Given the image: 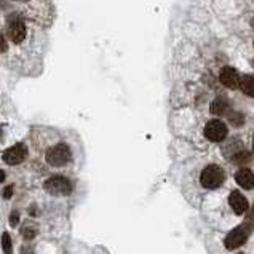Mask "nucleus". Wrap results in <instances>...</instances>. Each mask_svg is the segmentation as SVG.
Segmentation results:
<instances>
[{"mask_svg": "<svg viewBox=\"0 0 254 254\" xmlns=\"http://www.w3.org/2000/svg\"><path fill=\"white\" fill-rule=\"evenodd\" d=\"M43 189L53 197H66L72 194L74 186L66 176H51L43 182Z\"/></svg>", "mask_w": 254, "mask_h": 254, "instance_id": "1", "label": "nucleus"}, {"mask_svg": "<svg viewBox=\"0 0 254 254\" xmlns=\"http://www.w3.org/2000/svg\"><path fill=\"white\" fill-rule=\"evenodd\" d=\"M205 136L213 142H220L227 136V126L220 120H211L205 126Z\"/></svg>", "mask_w": 254, "mask_h": 254, "instance_id": "6", "label": "nucleus"}, {"mask_svg": "<svg viewBox=\"0 0 254 254\" xmlns=\"http://www.w3.org/2000/svg\"><path fill=\"white\" fill-rule=\"evenodd\" d=\"M45 160L50 167H54V168L66 167V165L72 160V152H70L68 144H56L47 151Z\"/></svg>", "mask_w": 254, "mask_h": 254, "instance_id": "2", "label": "nucleus"}, {"mask_svg": "<svg viewBox=\"0 0 254 254\" xmlns=\"http://www.w3.org/2000/svg\"><path fill=\"white\" fill-rule=\"evenodd\" d=\"M13 195V186H8L3 189V198H12Z\"/></svg>", "mask_w": 254, "mask_h": 254, "instance_id": "20", "label": "nucleus"}, {"mask_svg": "<svg viewBox=\"0 0 254 254\" xmlns=\"http://www.w3.org/2000/svg\"><path fill=\"white\" fill-rule=\"evenodd\" d=\"M234 162L235 163H246V162H250V153H248L246 151H243V149H240L238 152L234 153Z\"/></svg>", "mask_w": 254, "mask_h": 254, "instance_id": "15", "label": "nucleus"}, {"mask_svg": "<svg viewBox=\"0 0 254 254\" xmlns=\"http://www.w3.org/2000/svg\"><path fill=\"white\" fill-rule=\"evenodd\" d=\"M2 250H3V254H13L12 237H10L7 232L2 234Z\"/></svg>", "mask_w": 254, "mask_h": 254, "instance_id": "14", "label": "nucleus"}, {"mask_svg": "<svg viewBox=\"0 0 254 254\" xmlns=\"http://www.w3.org/2000/svg\"><path fill=\"white\" fill-rule=\"evenodd\" d=\"M235 181L237 184L243 189H254V173L248 168H241L237 171L235 174Z\"/></svg>", "mask_w": 254, "mask_h": 254, "instance_id": "10", "label": "nucleus"}, {"mask_svg": "<svg viewBox=\"0 0 254 254\" xmlns=\"http://www.w3.org/2000/svg\"><path fill=\"white\" fill-rule=\"evenodd\" d=\"M253 151H254V137H253Z\"/></svg>", "mask_w": 254, "mask_h": 254, "instance_id": "23", "label": "nucleus"}, {"mask_svg": "<svg viewBox=\"0 0 254 254\" xmlns=\"http://www.w3.org/2000/svg\"><path fill=\"white\" fill-rule=\"evenodd\" d=\"M37 234H38V225L32 222V220H27V222L23 224V227H21V235H23L26 240L35 238Z\"/></svg>", "mask_w": 254, "mask_h": 254, "instance_id": "12", "label": "nucleus"}, {"mask_svg": "<svg viewBox=\"0 0 254 254\" xmlns=\"http://www.w3.org/2000/svg\"><path fill=\"white\" fill-rule=\"evenodd\" d=\"M240 88L245 95L254 98V77L251 75H245L243 79H240Z\"/></svg>", "mask_w": 254, "mask_h": 254, "instance_id": "13", "label": "nucleus"}, {"mask_svg": "<svg viewBox=\"0 0 254 254\" xmlns=\"http://www.w3.org/2000/svg\"><path fill=\"white\" fill-rule=\"evenodd\" d=\"M229 110V101L225 96H219L211 102V114L213 115H224Z\"/></svg>", "mask_w": 254, "mask_h": 254, "instance_id": "11", "label": "nucleus"}, {"mask_svg": "<svg viewBox=\"0 0 254 254\" xmlns=\"http://www.w3.org/2000/svg\"><path fill=\"white\" fill-rule=\"evenodd\" d=\"M253 27H254V18H253Z\"/></svg>", "mask_w": 254, "mask_h": 254, "instance_id": "24", "label": "nucleus"}, {"mask_svg": "<svg viewBox=\"0 0 254 254\" xmlns=\"http://www.w3.org/2000/svg\"><path fill=\"white\" fill-rule=\"evenodd\" d=\"M19 224V213L16 211H12V214H10V225H12V227H16V225Z\"/></svg>", "mask_w": 254, "mask_h": 254, "instance_id": "18", "label": "nucleus"}, {"mask_svg": "<svg viewBox=\"0 0 254 254\" xmlns=\"http://www.w3.org/2000/svg\"><path fill=\"white\" fill-rule=\"evenodd\" d=\"M2 135H3V133H2V126H0V139H2Z\"/></svg>", "mask_w": 254, "mask_h": 254, "instance_id": "22", "label": "nucleus"}, {"mask_svg": "<svg viewBox=\"0 0 254 254\" xmlns=\"http://www.w3.org/2000/svg\"><path fill=\"white\" fill-rule=\"evenodd\" d=\"M245 224L248 225L250 229H254V205L251 208H248V211H246V220H245Z\"/></svg>", "mask_w": 254, "mask_h": 254, "instance_id": "17", "label": "nucleus"}, {"mask_svg": "<svg viewBox=\"0 0 254 254\" xmlns=\"http://www.w3.org/2000/svg\"><path fill=\"white\" fill-rule=\"evenodd\" d=\"M225 179L224 169L218 167V165H209L205 169L202 171L200 182L205 189H218Z\"/></svg>", "mask_w": 254, "mask_h": 254, "instance_id": "4", "label": "nucleus"}, {"mask_svg": "<svg viewBox=\"0 0 254 254\" xmlns=\"http://www.w3.org/2000/svg\"><path fill=\"white\" fill-rule=\"evenodd\" d=\"M27 158V147L24 144H15L2 153V160L7 165H19Z\"/></svg>", "mask_w": 254, "mask_h": 254, "instance_id": "7", "label": "nucleus"}, {"mask_svg": "<svg viewBox=\"0 0 254 254\" xmlns=\"http://www.w3.org/2000/svg\"><path fill=\"white\" fill-rule=\"evenodd\" d=\"M3 181H5V171L0 169V182H3Z\"/></svg>", "mask_w": 254, "mask_h": 254, "instance_id": "21", "label": "nucleus"}, {"mask_svg": "<svg viewBox=\"0 0 254 254\" xmlns=\"http://www.w3.org/2000/svg\"><path fill=\"white\" fill-rule=\"evenodd\" d=\"M229 120L234 126H241L243 123H245V117H243L240 112H232L229 115Z\"/></svg>", "mask_w": 254, "mask_h": 254, "instance_id": "16", "label": "nucleus"}, {"mask_svg": "<svg viewBox=\"0 0 254 254\" xmlns=\"http://www.w3.org/2000/svg\"><path fill=\"white\" fill-rule=\"evenodd\" d=\"M251 229L246 224H241L238 227H235L234 230H230V234L225 237V248L227 250H237L238 246H241L243 243H246L248 237H250Z\"/></svg>", "mask_w": 254, "mask_h": 254, "instance_id": "5", "label": "nucleus"}, {"mask_svg": "<svg viewBox=\"0 0 254 254\" xmlns=\"http://www.w3.org/2000/svg\"><path fill=\"white\" fill-rule=\"evenodd\" d=\"M7 34L10 37V40L16 45H19L21 42L26 38L27 34V29H26V24L23 18L18 15V13H13L8 16V21H7Z\"/></svg>", "mask_w": 254, "mask_h": 254, "instance_id": "3", "label": "nucleus"}, {"mask_svg": "<svg viewBox=\"0 0 254 254\" xmlns=\"http://www.w3.org/2000/svg\"><path fill=\"white\" fill-rule=\"evenodd\" d=\"M219 79H220V84H222L224 86L230 88V90H234V88L240 85V75H238V72H237V69L229 68V66L220 70Z\"/></svg>", "mask_w": 254, "mask_h": 254, "instance_id": "8", "label": "nucleus"}, {"mask_svg": "<svg viewBox=\"0 0 254 254\" xmlns=\"http://www.w3.org/2000/svg\"><path fill=\"white\" fill-rule=\"evenodd\" d=\"M0 51H7V38H5L2 32H0Z\"/></svg>", "mask_w": 254, "mask_h": 254, "instance_id": "19", "label": "nucleus"}, {"mask_svg": "<svg viewBox=\"0 0 254 254\" xmlns=\"http://www.w3.org/2000/svg\"><path fill=\"white\" fill-rule=\"evenodd\" d=\"M229 203L232 209H234L235 214H245L248 211V208H250V203H248L246 197L240 194L238 190H234L229 197Z\"/></svg>", "mask_w": 254, "mask_h": 254, "instance_id": "9", "label": "nucleus"}]
</instances>
